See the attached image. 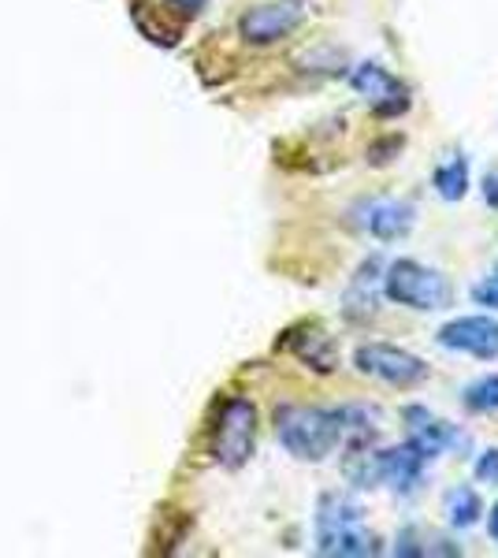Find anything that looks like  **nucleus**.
<instances>
[{
    "label": "nucleus",
    "mask_w": 498,
    "mask_h": 558,
    "mask_svg": "<svg viewBox=\"0 0 498 558\" xmlns=\"http://www.w3.org/2000/svg\"><path fill=\"white\" fill-rule=\"evenodd\" d=\"M432 186H436V194L442 202H461V197L469 194V160L461 157V153L442 160L436 168V175H432Z\"/></svg>",
    "instance_id": "15"
},
{
    "label": "nucleus",
    "mask_w": 498,
    "mask_h": 558,
    "mask_svg": "<svg viewBox=\"0 0 498 558\" xmlns=\"http://www.w3.org/2000/svg\"><path fill=\"white\" fill-rule=\"evenodd\" d=\"M398 149H402V138L391 134V138L376 142V146L368 149V160H373V165H391V157H387V153H398Z\"/></svg>",
    "instance_id": "19"
},
{
    "label": "nucleus",
    "mask_w": 498,
    "mask_h": 558,
    "mask_svg": "<svg viewBox=\"0 0 498 558\" xmlns=\"http://www.w3.org/2000/svg\"><path fill=\"white\" fill-rule=\"evenodd\" d=\"M473 302L476 305H484V310H498V265H495V272L487 276V279H479V283H473Z\"/></svg>",
    "instance_id": "18"
},
{
    "label": "nucleus",
    "mask_w": 498,
    "mask_h": 558,
    "mask_svg": "<svg viewBox=\"0 0 498 558\" xmlns=\"http://www.w3.org/2000/svg\"><path fill=\"white\" fill-rule=\"evenodd\" d=\"M384 294V276H379V265L376 260H365L353 276L350 291L342 294V313L350 320H368L376 313V302Z\"/></svg>",
    "instance_id": "13"
},
{
    "label": "nucleus",
    "mask_w": 498,
    "mask_h": 558,
    "mask_svg": "<svg viewBox=\"0 0 498 558\" xmlns=\"http://www.w3.org/2000/svg\"><path fill=\"white\" fill-rule=\"evenodd\" d=\"M424 465H428V454H424L413 439H405V444L384 447V451L350 454L347 476L357 488H391L398 495H410L421 488Z\"/></svg>",
    "instance_id": "3"
},
{
    "label": "nucleus",
    "mask_w": 498,
    "mask_h": 558,
    "mask_svg": "<svg viewBox=\"0 0 498 558\" xmlns=\"http://www.w3.org/2000/svg\"><path fill=\"white\" fill-rule=\"evenodd\" d=\"M353 368H357L361 376H373V380L387 387H398V391L421 387L432 376L424 357H416L410 350L391 347V343H361L353 350Z\"/></svg>",
    "instance_id": "6"
},
{
    "label": "nucleus",
    "mask_w": 498,
    "mask_h": 558,
    "mask_svg": "<svg viewBox=\"0 0 498 558\" xmlns=\"http://www.w3.org/2000/svg\"><path fill=\"white\" fill-rule=\"evenodd\" d=\"M276 436L297 462H324L347 439V407H279Z\"/></svg>",
    "instance_id": "1"
},
{
    "label": "nucleus",
    "mask_w": 498,
    "mask_h": 558,
    "mask_svg": "<svg viewBox=\"0 0 498 558\" xmlns=\"http://www.w3.org/2000/svg\"><path fill=\"white\" fill-rule=\"evenodd\" d=\"M297 26H302V8L279 0V4H257V8H250V12H242L239 34H242V41H246V45L265 49V45H276L283 38H291Z\"/></svg>",
    "instance_id": "8"
},
{
    "label": "nucleus",
    "mask_w": 498,
    "mask_h": 558,
    "mask_svg": "<svg viewBox=\"0 0 498 558\" xmlns=\"http://www.w3.org/2000/svg\"><path fill=\"white\" fill-rule=\"evenodd\" d=\"M350 86L357 89L368 105H373V112L379 116V120H387V116H402L405 108H410V89H405L391 71L379 68V64H357L350 71Z\"/></svg>",
    "instance_id": "9"
},
{
    "label": "nucleus",
    "mask_w": 498,
    "mask_h": 558,
    "mask_svg": "<svg viewBox=\"0 0 498 558\" xmlns=\"http://www.w3.org/2000/svg\"><path fill=\"white\" fill-rule=\"evenodd\" d=\"M405 425H410V439L421 447L428 458H439L447 451H469V436L450 421L436 417L424 407H410L405 410Z\"/></svg>",
    "instance_id": "10"
},
{
    "label": "nucleus",
    "mask_w": 498,
    "mask_h": 558,
    "mask_svg": "<svg viewBox=\"0 0 498 558\" xmlns=\"http://www.w3.org/2000/svg\"><path fill=\"white\" fill-rule=\"evenodd\" d=\"M384 299L416 313H436L447 310L454 291H450V279L439 268L421 265L413 257H398L384 268Z\"/></svg>",
    "instance_id": "4"
},
{
    "label": "nucleus",
    "mask_w": 498,
    "mask_h": 558,
    "mask_svg": "<svg viewBox=\"0 0 498 558\" xmlns=\"http://www.w3.org/2000/svg\"><path fill=\"white\" fill-rule=\"evenodd\" d=\"M442 514H447L450 529H473L479 514H484V499H479L476 488L458 484V488H450L447 499H442Z\"/></svg>",
    "instance_id": "14"
},
{
    "label": "nucleus",
    "mask_w": 498,
    "mask_h": 558,
    "mask_svg": "<svg viewBox=\"0 0 498 558\" xmlns=\"http://www.w3.org/2000/svg\"><path fill=\"white\" fill-rule=\"evenodd\" d=\"M168 4L179 8V12H186V15H197L208 4V0H168Z\"/></svg>",
    "instance_id": "21"
},
{
    "label": "nucleus",
    "mask_w": 498,
    "mask_h": 558,
    "mask_svg": "<svg viewBox=\"0 0 498 558\" xmlns=\"http://www.w3.org/2000/svg\"><path fill=\"white\" fill-rule=\"evenodd\" d=\"M357 223L376 242H402L413 231L416 209L410 202H394V197H376V202L357 205Z\"/></svg>",
    "instance_id": "11"
},
{
    "label": "nucleus",
    "mask_w": 498,
    "mask_h": 558,
    "mask_svg": "<svg viewBox=\"0 0 498 558\" xmlns=\"http://www.w3.org/2000/svg\"><path fill=\"white\" fill-rule=\"evenodd\" d=\"M484 202L491 205V209H498V175H484Z\"/></svg>",
    "instance_id": "20"
},
{
    "label": "nucleus",
    "mask_w": 498,
    "mask_h": 558,
    "mask_svg": "<svg viewBox=\"0 0 498 558\" xmlns=\"http://www.w3.org/2000/svg\"><path fill=\"white\" fill-rule=\"evenodd\" d=\"M473 473H476L479 484H487V488H498V447H487V451L476 458Z\"/></svg>",
    "instance_id": "17"
},
{
    "label": "nucleus",
    "mask_w": 498,
    "mask_h": 558,
    "mask_svg": "<svg viewBox=\"0 0 498 558\" xmlns=\"http://www.w3.org/2000/svg\"><path fill=\"white\" fill-rule=\"evenodd\" d=\"M257 447V407L246 395H231L212 428V458L223 470H242Z\"/></svg>",
    "instance_id": "5"
},
{
    "label": "nucleus",
    "mask_w": 498,
    "mask_h": 558,
    "mask_svg": "<svg viewBox=\"0 0 498 558\" xmlns=\"http://www.w3.org/2000/svg\"><path fill=\"white\" fill-rule=\"evenodd\" d=\"M461 402H465L469 413H479V417H491L498 413V376H479L465 387V395H461Z\"/></svg>",
    "instance_id": "16"
},
{
    "label": "nucleus",
    "mask_w": 498,
    "mask_h": 558,
    "mask_svg": "<svg viewBox=\"0 0 498 558\" xmlns=\"http://www.w3.org/2000/svg\"><path fill=\"white\" fill-rule=\"evenodd\" d=\"M439 347L469 354L476 362H495L498 357V320L491 317H454L439 328Z\"/></svg>",
    "instance_id": "7"
},
{
    "label": "nucleus",
    "mask_w": 498,
    "mask_h": 558,
    "mask_svg": "<svg viewBox=\"0 0 498 558\" xmlns=\"http://www.w3.org/2000/svg\"><path fill=\"white\" fill-rule=\"evenodd\" d=\"M287 350L297 357V362H305L316 373H335L339 368V347H335V339L328 336L324 328H316V324H305V328L297 331H287Z\"/></svg>",
    "instance_id": "12"
},
{
    "label": "nucleus",
    "mask_w": 498,
    "mask_h": 558,
    "mask_svg": "<svg viewBox=\"0 0 498 558\" xmlns=\"http://www.w3.org/2000/svg\"><path fill=\"white\" fill-rule=\"evenodd\" d=\"M316 551L328 558L379 555V539L365 529V510L350 495L328 492L316 507Z\"/></svg>",
    "instance_id": "2"
},
{
    "label": "nucleus",
    "mask_w": 498,
    "mask_h": 558,
    "mask_svg": "<svg viewBox=\"0 0 498 558\" xmlns=\"http://www.w3.org/2000/svg\"><path fill=\"white\" fill-rule=\"evenodd\" d=\"M487 533H491V539L498 544V502H495L491 510H487Z\"/></svg>",
    "instance_id": "22"
}]
</instances>
